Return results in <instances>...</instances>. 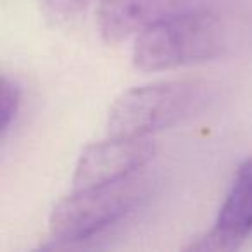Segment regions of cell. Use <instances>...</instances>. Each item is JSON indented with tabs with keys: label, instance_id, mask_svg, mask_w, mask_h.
<instances>
[{
	"label": "cell",
	"instance_id": "cell-4",
	"mask_svg": "<svg viewBox=\"0 0 252 252\" xmlns=\"http://www.w3.org/2000/svg\"><path fill=\"white\" fill-rule=\"evenodd\" d=\"M156 145L149 137H111L83 149L73 175V189H90L133 176L152 161Z\"/></svg>",
	"mask_w": 252,
	"mask_h": 252
},
{
	"label": "cell",
	"instance_id": "cell-6",
	"mask_svg": "<svg viewBox=\"0 0 252 252\" xmlns=\"http://www.w3.org/2000/svg\"><path fill=\"white\" fill-rule=\"evenodd\" d=\"M187 0H100L97 26L109 45L137 36L154 23L182 11Z\"/></svg>",
	"mask_w": 252,
	"mask_h": 252
},
{
	"label": "cell",
	"instance_id": "cell-1",
	"mask_svg": "<svg viewBox=\"0 0 252 252\" xmlns=\"http://www.w3.org/2000/svg\"><path fill=\"white\" fill-rule=\"evenodd\" d=\"M226 47V28L209 9H182L135 36L131 61L138 71L158 73L207 63Z\"/></svg>",
	"mask_w": 252,
	"mask_h": 252
},
{
	"label": "cell",
	"instance_id": "cell-5",
	"mask_svg": "<svg viewBox=\"0 0 252 252\" xmlns=\"http://www.w3.org/2000/svg\"><path fill=\"white\" fill-rule=\"evenodd\" d=\"M252 233V158L237 168L213 230L197 238L185 251H237Z\"/></svg>",
	"mask_w": 252,
	"mask_h": 252
},
{
	"label": "cell",
	"instance_id": "cell-2",
	"mask_svg": "<svg viewBox=\"0 0 252 252\" xmlns=\"http://www.w3.org/2000/svg\"><path fill=\"white\" fill-rule=\"evenodd\" d=\"M211 98V87L199 80H171L123 92L109 109L107 135L149 137L199 112Z\"/></svg>",
	"mask_w": 252,
	"mask_h": 252
},
{
	"label": "cell",
	"instance_id": "cell-8",
	"mask_svg": "<svg viewBox=\"0 0 252 252\" xmlns=\"http://www.w3.org/2000/svg\"><path fill=\"white\" fill-rule=\"evenodd\" d=\"M21 105V87L4 74L0 81V131L5 137Z\"/></svg>",
	"mask_w": 252,
	"mask_h": 252
},
{
	"label": "cell",
	"instance_id": "cell-3",
	"mask_svg": "<svg viewBox=\"0 0 252 252\" xmlns=\"http://www.w3.org/2000/svg\"><path fill=\"white\" fill-rule=\"evenodd\" d=\"M145 190L147 185L137 175L90 189H73L50 213V235L64 247L90 240L133 211Z\"/></svg>",
	"mask_w": 252,
	"mask_h": 252
},
{
	"label": "cell",
	"instance_id": "cell-7",
	"mask_svg": "<svg viewBox=\"0 0 252 252\" xmlns=\"http://www.w3.org/2000/svg\"><path fill=\"white\" fill-rule=\"evenodd\" d=\"M95 0H38L42 16L54 26L67 25L81 16Z\"/></svg>",
	"mask_w": 252,
	"mask_h": 252
}]
</instances>
